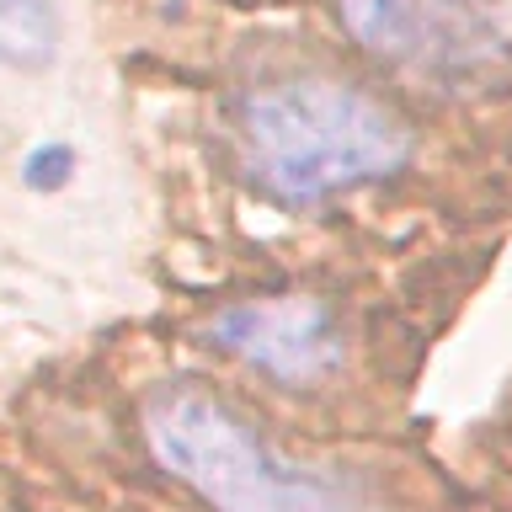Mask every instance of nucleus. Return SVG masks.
Returning a JSON list of instances; mask_svg holds the SVG:
<instances>
[{"instance_id": "7ed1b4c3", "label": "nucleus", "mask_w": 512, "mask_h": 512, "mask_svg": "<svg viewBox=\"0 0 512 512\" xmlns=\"http://www.w3.org/2000/svg\"><path fill=\"white\" fill-rule=\"evenodd\" d=\"M363 54L427 86L512 75V0H336Z\"/></svg>"}, {"instance_id": "20e7f679", "label": "nucleus", "mask_w": 512, "mask_h": 512, "mask_svg": "<svg viewBox=\"0 0 512 512\" xmlns=\"http://www.w3.org/2000/svg\"><path fill=\"white\" fill-rule=\"evenodd\" d=\"M208 342L224 358L246 363L283 390H310L342 374L347 326L326 299L315 294H262L235 299L208 320Z\"/></svg>"}, {"instance_id": "39448f33", "label": "nucleus", "mask_w": 512, "mask_h": 512, "mask_svg": "<svg viewBox=\"0 0 512 512\" xmlns=\"http://www.w3.org/2000/svg\"><path fill=\"white\" fill-rule=\"evenodd\" d=\"M59 38L54 0H0V59L6 64H48Z\"/></svg>"}, {"instance_id": "f03ea898", "label": "nucleus", "mask_w": 512, "mask_h": 512, "mask_svg": "<svg viewBox=\"0 0 512 512\" xmlns=\"http://www.w3.org/2000/svg\"><path fill=\"white\" fill-rule=\"evenodd\" d=\"M144 443L208 512H379L368 475L283 454L224 395L187 379L144 400Z\"/></svg>"}, {"instance_id": "f257e3e1", "label": "nucleus", "mask_w": 512, "mask_h": 512, "mask_svg": "<svg viewBox=\"0 0 512 512\" xmlns=\"http://www.w3.org/2000/svg\"><path fill=\"white\" fill-rule=\"evenodd\" d=\"M235 160L283 208L331 203L411 160V128L379 96L336 75H278L240 91Z\"/></svg>"}]
</instances>
